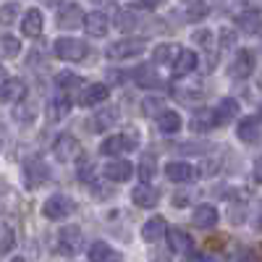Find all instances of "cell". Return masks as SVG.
I'll return each instance as SVG.
<instances>
[{
	"mask_svg": "<svg viewBox=\"0 0 262 262\" xmlns=\"http://www.w3.org/2000/svg\"><path fill=\"white\" fill-rule=\"evenodd\" d=\"M21 179H24V184H27L29 191H34V189H39L42 184L50 179V168L45 165V160H42V158L32 155V158L24 160V165H21Z\"/></svg>",
	"mask_w": 262,
	"mask_h": 262,
	"instance_id": "6da1fadb",
	"label": "cell"
},
{
	"mask_svg": "<svg viewBox=\"0 0 262 262\" xmlns=\"http://www.w3.org/2000/svg\"><path fill=\"white\" fill-rule=\"evenodd\" d=\"M53 50L60 60H69V63H76V60H84L90 55V45L76 37H58L53 42Z\"/></svg>",
	"mask_w": 262,
	"mask_h": 262,
	"instance_id": "7a4b0ae2",
	"label": "cell"
},
{
	"mask_svg": "<svg viewBox=\"0 0 262 262\" xmlns=\"http://www.w3.org/2000/svg\"><path fill=\"white\" fill-rule=\"evenodd\" d=\"M81 247H84V233H81L79 226H66V228L58 231V242H55L58 254L74 257V254L81 252Z\"/></svg>",
	"mask_w": 262,
	"mask_h": 262,
	"instance_id": "3957f363",
	"label": "cell"
},
{
	"mask_svg": "<svg viewBox=\"0 0 262 262\" xmlns=\"http://www.w3.org/2000/svg\"><path fill=\"white\" fill-rule=\"evenodd\" d=\"M74 210H76V202L66 194H53L42 202V215H45L48 221H63V217H69Z\"/></svg>",
	"mask_w": 262,
	"mask_h": 262,
	"instance_id": "277c9868",
	"label": "cell"
},
{
	"mask_svg": "<svg viewBox=\"0 0 262 262\" xmlns=\"http://www.w3.org/2000/svg\"><path fill=\"white\" fill-rule=\"evenodd\" d=\"M144 53V39H118L111 42L105 50V55L111 60H126V58H137Z\"/></svg>",
	"mask_w": 262,
	"mask_h": 262,
	"instance_id": "5b68a950",
	"label": "cell"
},
{
	"mask_svg": "<svg viewBox=\"0 0 262 262\" xmlns=\"http://www.w3.org/2000/svg\"><path fill=\"white\" fill-rule=\"evenodd\" d=\"M79 152H81V147H79V139H76L74 134L63 131V134L55 137V142H53V155H55V160L69 163V160L79 158Z\"/></svg>",
	"mask_w": 262,
	"mask_h": 262,
	"instance_id": "8992f818",
	"label": "cell"
},
{
	"mask_svg": "<svg viewBox=\"0 0 262 262\" xmlns=\"http://www.w3.org/2000/svg\"><path fill=\"white\" fill-rule=\"evenodd\" d=\"M137 144H139V134H113L100 144V152L102 155H121V152H131Z\"/></svg>",
	"mask_w": 262,
	"mask_h": 262,
	"instance_id": "52a82bcc",
	"label": "cell"
},
{
	"mask_svg": "<svg viewBox=\"0 0 262 262\" xmlns=\"http://www.w3.org/2000/svg\"><path fill=\"white\" fill-rule=\"evenodd\" d=\"M254 71V53L252 50H238L233 63L228 66V76L231 79H247Z\"/></svg>",
	"mask_w": 262,
	"mask_h": 262,
	"instance_id": "ba28073f",
	"label": "cell"
},
{
	"mask_svg": "<svg viewBox=\"0 0 262 262\" xmlns=\"http://www.w3.org/2000/svg\"><path fill=\"white\" fill-rule=\"evenodd\" d=\"M27 97V84L21 79H8L0 86V102L3 105H21Z\"/></svg>",
	"mask_w": 262,
	"mask_h": 262,
	"instance_id": "9c48e42d",
	"label": "cell"
},
{
	"mask_svg": "<svg viewBox=\"0 0 262 262\" xmlns=\"http://www.w3.org/2000/svg\"><path fill=\"white\" fill-rule=\"evenodd\" d=\"M118 118H121V111H118V107H116V105H105L102 111H97V113L92 116L90 128L95 131V134H102L105 128L116 126V123H118Z\"/></svg>",
	"mask_w": 262,
	"mask_h": 262,
	"instance_id": "30bf717a",
	"label": "cell"
},
{
	"mask_svg": "<svg viewBox=\"0 0 262 262\" xmlns=\"http://www.w3.org/2000/svg\"><path fill=\"white\" fill-rule=\"evenodd\" d=\"M84 18H86V13L76 3H69L58 11V27L60 29H76V27H84Z\"/></svg>",
	"mask_w": 262,
	"mask_h": 262,
	"instance_id": "8fae6325",
	"label": "cell"
},
{
	"mask_svg": "<svg viewBox=\"0 0 262 262\" xmlns=\"http://www.w3.org/2000/svg\"><path fill=\"white\" fill-rule=\"evenodd\" d=\"M42 29H45V16H42L39 8H29L24 16H21V32L27 37H39Z\"/></svg>",
	"mask_w": 262,
	"mask_h": 262,
	"instance_id": "7c38bea8",
	"label": "cell"
},
{
	"mask_svg": "<svg viewBox=\"0 0 262 262\" xmlns=\"http://www.w3.org/2000/svg\"><path fill=\"white\" fill-rule=\"evenodd\" d=\"M107 97H111V86H107V84H90V86H86V90L81 92L79 105H84V107H92V105L105 102Z\"/></svg>",
	"mask_w": 262,
	"mask_h": 262,
	"instance_id": "4fadbf2b",
	"label": "cell"
},
{
	"mask_svg": "<svg viewBox=\"0 0 262 262\" xmlns=\"http://www.w3.org/2000/svg\"><path fill=\"white\" fill-rule=\"evenodd\" d=\"M196 63H200V58H196L194 50H179L176 60H173V76H186L196 69Z\"/></svg>",
	"mask_w": 262,
	"mask_h": 262,
	"instance_id": "5bb4252c",
	"label": "cell"
},
{
	"mask_svg": "<svg viewBox=\"0 0 262 262\" xmlns=\"http://www.w3.org/2000/svg\"><path fill=\"white\" fill-rule=\"evenodd\" d=\"M107 27H111V21H107V16L102 11H90L86 18H84V29L90 32L92 37H105Z\"/></svg>",
	"mask_w": 262,
	"mask_h": 262,
	"instance_id": "9a60e30c",
	"label": "cell"
},
{
	"mask_svg": "<svg viewBox=\"0 0 262 262\" xmlns=\"http://www.w3.org/2000/svg\"><path fill=\"white\" fill-rule=\"evenodd\" d=\"M168 247H170V252L184 254V252L194 249V238L186 231H181V228H168Z\"/></svg>",
	"mask_w": 262,
	"mask_h": 262,
	"instance_id": "2e32d148",
	"label": "cell"
},
{
	"mask_svg": "<svg viewBox=\"0 0 262 262\" xmlns=\"http://www.w3.org/2000/svg\"><path fill=\"white\" fill-rule=\"evenodd\" d=\"M131 202H134L137 207H155L158 202H160V191L158 189H152V186H137L134 191H131Z\"/></svg>",
	"mask_w": 262,
	"mask_h": 262,
	"instance_id": "e0dca14e",
	"label": "cell"
},
{
	"mask_svg": "<svg viewBox=\"0 0 262 262\" xmlns=\"http://www.w3.org/2000/svg\"><path fill=\"white\" fill-rule=\"evenodd\" d=\"M71 113V97L69 95H55L48 102V118L50 121H63Z\"/></svg>",
	"mask_w": 262,
	"mask_h": 262,
	"instance_id": "ac0fdd59",
	"label": "cell"
},
{
	"mask_svg": "<svg viewBox=\"0 0 262 262\" xmlns=\"http://www.w3.org/2000/svg\"><path fill=\"white\" fill-rule=\"evenodd\" d=\"M131 76H134V81H137L139 86H144V90H155V86L163 84V79L158 76V71L152 69V66H137Z\"/></svg>",
	"mask_w": 262,
	"mask_h": 262,
	"instance_id": "d6986e66",
	"label": "cell"
},
{
	"mask_svg": "<svg viewBox=\"0 0 262 262\" xmlns=\"http://www.w3.org/2000/svg\"><path fill=\"white\" fill-rule=\"evenodd\" d=\"M165 176L176 184H184V181H191L194 179V165L189 163H179V160H170L165 165Z\"/></svg>",
	"mask_w": 262,
	"mask_h": 262,
	"instance_id": "ffe728a7",
	"label": "cell"
},
{
	"mask_svg": "<svg viewBox=\"0 0 262 262\" xmlns=\"http://www.w3.org/2000/svg\"><path fill=\"white\" fill-rule=\"evenodd\" d=\"M236 27L242 29L244 34H257L262 29V16L259 11H242L236 16Z\"/></svg>",
	"mask_w": 262,
	"mask_h": 262,
	"instance_id": "44dd1931",
	"label": "cell"
},
{
	"mask_svg": "<svg viewBox=\"0 0 262 262\" xmlns=\"http://www.w3.org/2000/svg\"><path fill=\"white\" fill-rule=\"evenodd\" d=\"M236 134H238V139L247 142V144L257 142V134H259V118H257V116H247V118H242V121H238V126H236Z\"/></svg>",
	"mask_w": 262,
	"mask_h": 262,
	"instance_id": "7402d4cb",
	"label": "cell"
},
{
	"mask_svg": "<svg viewBox=\"0 0 262 262\" xmlns=\"http://www.w3.org/2000/svg\"><path fill=\"white\" fill-rule=\"evenodd\" d=\"M191 221L196 228H212L217 223V210L212 205H200V207H194Z\"/></svg>",
	"mask_w": 262,
	"mask_h": 262,
	"instance_id": "603a6c76",
	"label": "cell"
},
{
	"mask_svg": "<svg viewBox=\"0 0 262 262\" xmlns=\"http://www.w3.org/2000/svg\"><path fill=\"white\" fill-rule=\"evenodd\" d=\"M163 233H168V226H165V217H160V215L149 217V221L144 223V228H142V238H144V242H158Z\"/></svg>",
	"mask_w": 262,
	"mask_h": 262,
	"instance_id": "cb8c5ba5",
	"label": "cell"
},
{
	"mask_svg": "<svg viewBox=\"0 0 262 262\" xmlns=\"http://www.w3.org/2000/svg\"><path fill=\"white\" fill-rule=\"evenodd\" d=\"M131 163H126V160H111L105 165V176L111 179V181H128L131 179Z\"/></svg>",
	"mask_w": 262,
	"mask_h": 262,
	"instance_id": "d4e9b609",
	"label": "cell"
},
{
	"mask_svg": "<svg viewBox=\"0 0 262 262\" xmlns=\"http://www.w3.org/2000/svg\"><path fill=\"white\" fill-rule=\"evenodd\" d=\"M236 113H238V102L233 97H226V100H221V105L215 107V121L217 123H228V121L236 118Z\"/></svg>",
	"mask_w": 262,
	"mask_h": 262,
	"instance_id": "484cf974",
	"label": "cell"
},
{
	"mask_svg": "<svg viewBox=\"0 0 262 262\" xmlns=\"http://www.w3.org/2000/svg\"><path fill=\"white\" fill-rule=\"evenodd\" d=\"M217 121H215V111H207V107H202V111H196L191 116V128L194 131H210L215 128Z\"/></svg>",
	"mask_w": 262,
	"mask_h": 262,
	"instance_id": "4316f807",
	"label": "cell"
},
{
	"mask_svg": "<svg viewBox=\"0 0 262 262\" xmlns=\"http://www.w3.org/2000/svg\"><path fill=\"white\" fill-rule=\"evenodd\" d=\"M158 128L163 131V134H176V131L181 128V116L176 111H165L163 116H158Z\"/></svg>",
	"mask_w": 262,
	"mask_h": 262,
	"instance_id": "83f0119b",
	"label": "cell"
},
{
	"mask_svg": "<svg viewBox=\"0 0 262 262\" xmlns=\"http://www.w3.org/2000/svg\"><path fill=\"white\" fill-rule=\"evenodd\" d=\"M34 118H37V105L34 102H21V105L13 107V121H18V123H34Z\"/></svg>",
	"mask_w": 262,
	"mask_h": 262,
	"instance_id": "f1b7e54d",
	"label": "cell"
},
{
	"mask_svg": "<svg viewBox=\"0 0 262 262\" xmlns=\"http://www.w3.org/2000/svg\"><path fill=\"white\" fill-rule=\"evenodd\" d=\"M137 24H139V18L134 16V11H131V8H121V11L116 13V27H118L121 32L137 29Z\"/></svg>",
	"mask_w": 262,
	"mask_h": 262,
	"instance_id": "f546056e",
	"label": "cell"
},
{
	"mask_svg": "<svg viewBox=\"0 0 262 262\" xmlns=\"http://www.w3.org/2000/svg\"><path fill=\"white\" fill-rule=\"evenodd\" d=\"M0 53H3L6 58H16L21 53V42L16 37H11V34H3L0 37Z\"/></svg>",
	"mask_w": 262,
	"mask_h": 262,
	"instance_id": "4dcf8cb0",
	"label": "cell"
},
{
	"mask_svg": "<svg viewBox=\"0 0 262 262\" xmlns=\"http://www.w3.org/2000/svg\"><path fill=\"white\" fill-rule=\"evenodd\" d=\"M111 244H105V242H95L92 247H90V262H107V257H111Z\"/></svg>",
	"mask_w": 262,
	"mask_h": 262,
	"instance_id": "1f68e13d",
	"label": "cell"
},
{
	"mask_svg": "<svg viewBox=\"0 0 262 262\" xmlns=\"http://www.w3.org/2000/svg\"><path fill=\"white\" fill-rule=\"evenodd\" d=\"M155 165H158V163H155V155H144L142 163H139V179H142V181H152V176L158 173Z\"/></svg>",
	"mask_w": 262,
	"mask_h": 262,
	"instance_id": "d6a6232c",
	"label": "cell"
},
{
	"mask_svg": "<svg viewBox=\"0 0 262 262\" xmlns=\"http://www.w3.org/2000/svg\"><path fill=\"white\" fill-rule=\"evenodd\" d=\"M163 105H165V102H163L160 97H147V100L142 102V113H144V116H163V113H165Z\"/></svg>",
	"mask_w": 262,
	"mask_h": 262,
	"instance_id": "836d02e7",
	"label": "cell"
},
{
	"mask_svg": "<svg viewBox=\"0 0 262 262\" xmlns=\"http://www.w3.org/2000/svg\"><path fill=\"white\" fill-rule=\"evenodd\" d=\"M18 13H21V8H18L16 3H6V6H0V24H3V27L13 24V21L18 18Z\"/></svg>",
	"mask_w": 262,
	"mask_h": 262,
	"instance_id": "e575fe53",
	"label": "cell"
},
{
	"mask_svg": "<svg viewBox=\"0 0 262 262\" xmlns=\"http://www.w3.org/2000/svg\"><path fill=\"white\" fill-rule=\"evenodd\" d=\"M55 84H58V90H71V86L81 84V76H76V74H71V71H60V74L55 76Z\"/></svg>",
	"mask_w": 262,
	"mask_h": 262,
	"instance_id": "d590c367",
	"label": "cell"
},
{
	"mask_svg": "<svg viewBox=\"0 0 262 262\" xmlns=\"http://www.w3.org/2000/svg\"><path fill=\"white\" fill-rule=\"evenodd\" d=\"M13 244H16V236H13V231H11L8 226H0V254L11 252V249H13Z\"/></svg>",
	"mask_w": 262,
	"mask_h": 262,
	"instance_id": "8d00e7d4",
	"label": "cell"
},
{
	"mask_svg": "<svg viewBox=\"0 0 262 262\" xmlns=\"http://www.w3.org/2000/svg\"><path fill=\"white\" fill-rule=\"evenodd\" d=\"M194 42H196V45H200V48H205V50H212V32L210 29H200V32H194V37H191Z\"/></svg>",
	"mask_w": 262,
	"mask_h": 262,
	"instance_id": "74e56055",
	"label": "cell"
},
{
	"mask_svg": "<svg viewBox=\"0 0 262 262\" xmlns=\"http://www.w3.org/2000/svg\"><path fill=\"white\" fill-rule=\"evenodd\" d=\"M170 53H173L170 45H158L155 50H152V63H168Z\"/></svg>",
	"mask_w": 262,
	"mask_h": 262,
	"instance_id": "f35d334b",
	"label": "cell"
},
{
	"mask_svg": "<svg viewBox=\"0 0 262 262\" xmlns=\"http://www.w3.org/2000/svg\"><path fill=\"white\" fill-rule=\"evenodd\" d=\"M92 168H95V165H92L90 160H81V163H79V179H81V181H92V176H95Z\"/></svg>",
	"mask_w": 262,
	"mask_h": 262,
	"instance_id": "ab89813d",
	"label": "cell"
},
{
	"mask_svg": "<svg viewBox=\"0 0 262 262\" xmlns=\"http://www.w3.org/2000/svg\"><path fill=\"white\" fill-rule=\"evenodd\" d=\"M236 262H259V257L252 249H242V252L236 254Z\"/></svg>",
	"mask_w": 262,
	"mask_h": 262,
	"instance_id": "60d3db41",
	"label": "cell"
},
{
	"mask_svg": "<svg viewBox=\"0 0 262 262\" xmlns=\"http://www.w3.org/2000/svg\"><path fill=\"white\" fill-rule=\"evenodd\" d=\"M207 13V6H189V16L191 18H202Z\"/></svg>",
	"mask_w": 262,
	"mask_h": 262,
	"instance_id": "b9f144b4",
	"label": "cell"
},
{
	"mask_svg": "<svg viewBox=\"0 0 262 262\" xmlns=\"http://www.w3.org/2000/svg\"><path fill=\"white\" fill-rule=\"evenodd\" d=\"M254 179L262 184V158H257V163H254Z\"/></svg>",
	"mask_w": 262,
	"mask_h": 262,
	"instance_id": "7bdbcfd3",
	"label": "cell"
},
{
	"mask_svg": "<svg viewBox=\"0 0 262 262\" xmlns=\"http://www.w3.org/2000/svg\"><path fill=\"white\" fill-rule=\"evenodd\" d=\"M221 39H223V45L228 48V45H231V32H228V29H223V32H221Z\"/></svg>",
	"mask_w": 262,
	"mask_h": 262,
	"instance_id": "ee69618b",
	"label": "cell"
},
{
	"mask_svg": "<svg viewBox=\"0 0 262 262\" xmlns=\"http://www.w3.org/2000/svg\"><path fill=\"white\" fill-rule=\"evenodd\" d=\"M6 81H8V71L3 69V66H0V86H3Z\"/></svg>",
	"mask_w": 262,
	"mask_h": 262,
	"instance_id": "f6af8a7d",
	"label": "cell"
},
{
	"mask_svg": "<svg viewBox=\"0 0 262 262\" xmlns=\"http://www.w3.org/2000/svg\"><path fill=\"white\" fill-rule=\"evenodd\" d=\"M131 8H155V3H134Z\"/></svg>",
	"mask_w": 262,
	"mask_h": 262,
	"instance_id": "bcb514c9",
	"label": "cell"
},
{
	"mask_svg": "<svg viewBox=\"0 0 262 262\" xmlns=\"http://www.w3.org/2000/svg\"><path fill=\"white\" fill-rule=\"evenodd\" d=\"M3 144H6V134L0 131V149H3Z\"/></svg>",
	"mask_w": 262,
	"mask_h": 262,
	"instance_id": "7dc6e473",
	"label": "cell"
},
{
	"mask_svg": "<svg viewBox=\"0 0 262 262\" xmlns=\"http://www.w3.org/2000/svg\"><path fill=\"white\" fill-rule=\"evenodd\" d=\"M11 262H27V259H24V257H13Z\"/></svg>",
	"mask_w": 262,
	"mask_h": 262,
	"instance_id": "c3c4849f",
	"label": "cell"
}]
</instances>
